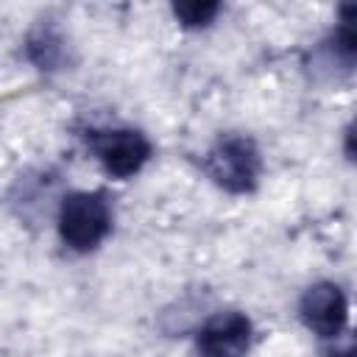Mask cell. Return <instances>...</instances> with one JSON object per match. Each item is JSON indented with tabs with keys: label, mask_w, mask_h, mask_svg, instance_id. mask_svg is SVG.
Listing matches in <instances>:
<instances>
[{
	"label": "cell",
	"mask_w": 357,
	"mask_h": 357,
	"mask_svg": "<svg viewBox=\"0 0 357 357\" xmlns=\"http://www.w3.org/2000/svg\"><path fill=\"white\" fill-rule=\"evenodd\" d=\"M251 321L240 312H220L209 318L195 340L198 357H245L251 346Z\"/></svg>",
	"instance_id": "cell-5"
},
{
	"label": "cell",
	"mask_w": 357,
	"mask_h": 357,
	"mask_svg": "<svg viewBox=\"0 0 357 357\" xmlns=\"http://www.w3.org/2000/svg\"><path fill=\"white\" fill-rule=\"evenodd\" d=\"M25 53L33 61V67L53 73L61 70L67 61V39L53 22H39L25 39Z\"/></svg>",
	"instance_id": "cell-6"
},
{
	"label": "cell",
	"mask_w": 357,
	"mask_h": 357,
	"mask_svg": "<svg viewBox=\"0 0 357 357\" xmlns=\"http://www.w3.org/2000/svg\"><path fill=\"white\" fill-rule=\"evenodd\" d=\"M343 151H346V156H349L351 162H357V117H354V120L349 123V128H346Z\"/></svg>",
	"instance_id": "cell-9"
},
{
	"label": "cell",
	"mask_w": 357,
	"mask_h": 357,
	"mask_svg": "<svg viewBox=\"0 0 357 357\" xmlns=\"http://www.w3.org/2000/svg\"><path fill=\"white\" fill-rule=\"evenodd\" d=\"M329 50L343 67H357V3L340 8Z\"/></svg>",
	"instance_id": "cell-7"
},
{
	"label": "cell",
	"mask_w": 357,
	"mask_h": 357,
	"mask_svg": "<svg viewBox=\"0 0 357 357\" xmlns=\"http://www.w3.org/2000/svg\"><path fill=\"white\" fill-rule=\"evenodd\" d=\"M259 170H262L259 151H257L254 139H248L243 134L220 137L212 145V151L206 153L209 178L218 187H223L226 192H234V195L251 192L259 181Z\"/></svg>",
	"instance_id": "cell-2"
},
{
	"label": "cell",
	"mask_w": 357,
	"mask_h": 357,
	"mask_svg": "<svg viewBox=\"0 0 357 357\" xmlns=\"http://www.w3.org/2000/svg\"><path fill=\"white\" fill-rule=\"evenodd\" d=\"M112 231V206L103 192H70L59 209V237L73 251L98 248Z\"/></svg>",
	"instance_id": "cell-1"
},
{
	"label": "cell",
	"mask_w": 357,
	"mask_h": 357,
	"mask_svg": "<svg viewBox=\"0 0 357 357\" xmlns=\"http://www.w3.org/2000/svg\"><path fill=\"white\" fill-rule=\"evenodd\" d=\"M337 357H349V354H346V351H343V354H337Z\"/></svg>",
	"instance_id": "cell-10"
},
{
	"label": "cell",
	"mask_w": 357,
	"mask_h": 357,
	"mask_svg": "<svg viewBox=\"0 0 357 357\" xmlns=\"http://www.w3.org/2000/svg\"><path fill=\"white\" fill-rule=\"evenodd\" d=\"M298 315L310 332L318 337H335L343 332L349 321V301L346 293L332 282H318L304 290L298 301Z\"/></svg>",
	"instance_id": "cell-4"
},
{
	"label": "cell",
	"mask_w": 357,
	"mask_h": 357,
	"mask_svg": "<svg viewBox=\"0 0 357 357\" xmlns=\"http://www.w3.org/2000/svg\"><path fill=\"white\" fill-rule=\"evenodd\" d=\"M218 11H220L218 3H178V6H173V14H176V17L181 20V25H187V28L209 25Z\"/></svg>",
	"instance_id": "cell-8"
},
{
	"label": "cell",
	"mask_w": 357,
	"mask_h": 357,
	"mask_svg": "<svg viewBox=\"0 0 357 357\" xmlns=\"http://www.w3.org/2000/svg\"><path fill=\"white\" fill-rule=\"evenodd\" d=\"M89 148L100 162V167L114 178H131L151 159V142L145 139V134L134 128L92 131Z\"/></svg>",
	"instance_id": "cell-3"
}]
</instances>
